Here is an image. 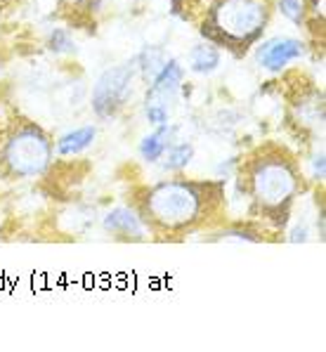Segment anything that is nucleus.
Here are the masks:
<instances>
[{"instance_id":"1","label":"nucleus","mask_w":326,"mask_h":352,"mask_svg":"<svg viewBox=\"0 0 326 352\" xmlns=\"http://www.w3.org/2000/svg\"><path fill=\"white\" fill-rule=\"evenodd\" d=\"M130 206L146 234L159 241H180L213 232L227 210L225 182L197 177H166L133 194Z\"/></svg>"},{"instance_id":"2","label":"nucleus","mask_w":326,"mask_h":352,"mask_svg":"<svg viewBox=\"0 0 326 352\" xmlns=\"http://www.w3.org/2000/svg\"><path fill=\"white\" fill-rule=\"evenodd\" d=\"M237 180L248 199V213L272 234L286 232L309 182L301 156L279 140H268L248 151L239 164Z\"/></svg>"},{"instance_id":"3","label":"nucleus","mask_w":326,"mask_h":352,"mask_svg":"<svg viewBox=\"0 0 326 352\" xmlns=\"http://www.w3.org/2000/svg\"><path fill=\"white\" fill-rule=\"evenodd\" d=\"M173 12L197 21L204 41L241 59L265 36L272 21V0H184Z\"/></svg>"},{"instance_id":"4","label":"nucleus","mask_w":326,"mask_h":352,"mask_svg":"<svg viewBox=\"0 0 326 352\" xmlns=\"http://www.w3.org/2000/svg\"><path fill=\"white\" fill-rule=\"evenodd\" d=\"M52 164L54 142L41 123L19 113L0 123V177L3 180H36L45 175Z\"/></svg>"},{"instance_id":"5","label":"nucleus","mask_w":326,"mask_h":352,"mask_svg":"<svg viewBox=\"0 0 326 352\" xmlns=\"http://www.w3.org/2000/svg\"><path fill=\"white\" fill-rule=\"evenodd\" d=\"M184 78H187L184 64L180 59L168 57V62L159 69V74L146 83L142 111L151 126H163V123L173 121V113L180 104Z\"/></svg>"},{"instance_id":"6","label":"nucleus","mask_w":326,"mask_h":352,"mask_svg":"<svg viewBox=\"0 0 326 352\" xmlns=\"http://www.w3.org/2000/svg\"><path fill=\"white\" fill-rule=\"evenodd\" d=\"M135 80H138V69L133 62L116 64L100 74V78L92 85L90 107L100 121L116 118L133 100Z\"/></svg>"},{"instance_id":"7","label":"nucleus","mask_w":326,"mask_h":352,"mask_svg":"<svg viewBox=\"0 0 326 352\" xmlns=\"http://www.w3.org/2000/svg\"><path fill=\"white\" fill-rule=\"evenodd\" d=\"M289 123L305 144H322L324 140V90L303 78L289 95Z\"/></svg>"},{"instance_id":"8","label":"nucleus","mask_w":326,"mask_h":352,"mask_svg":"<svg viewBox=\"0 0 326 352\" xmlns=\"http://www.w3.org/2000/svg\"><path fill=\"white\" fill-rule=\"evenodd\" d=\"M253 55L260 69L272 74H281L293 62L305 57V43L293 36H272L265 38V41L260 38L253 47Z\"/></svg>"},{"instance_id":"9","label":"nucleus","mask_w":326,"mask_h":352,"mask_svg":"<svg viewBox=\"0 0 326 352\" xmlns=\"http://www.w3.org/2000/svg\"><path fill=\"white\" fill-rule=\"evenodd\" d=\"M102 227L111 236L123 241H142L146 239V232L142 223H140L138 213L133 206H113L111 210H107V215L102 218Z\"/></svg>"},{"instance_id":"10","label":"nucleus","mask_w":326,"mask_h":352,"mask_svg":"<svg viewBox=\"0 0 326 352\" xmlns=\"http://www.w3.org/2000/svg\"><path fill=\"white\" fill-rule=\"evenodd\" d=\"M175 140V126L171 123H163V126H154L151 133H146L138 144V154L140 159L146 164H159L161 156L166 154V149L173 144Z\"/></svg>"},{"instance_id":"11","label":"nucleus","mask_w":326,"mask_h":352,"mask_svg":"<svg viewBox=\"0 0 326 352\" xmlns=\"http://www.w3.org/2000/svg\"><path fill=\"white\" fill-rule=\"evenodd\" d=\"M222 64V50L217 45L208 41H201L197 45L189 47L187 52V67L189 72L199 74V76H210L217 72Z\"/></svg>"},{"instance_id":"12","label":"nucleus","mask_w":326,"mask_h":352,"mask_svg":"<svg viewBox=\"0 0 326 352\" xmlns=\"http://www.w3.org/2000/svg\"><path fill=\"white\" fill-rule=\"evenodd\" d=\"M97 140V128L95 126H80L74 128L69 133H64L62 138L54 142V154L59 156H78L83 151H88Z\"/></svg>"},{"instance_id":"13","label":"nucleus","mask_w":326,"mask_h":352,"mask_svg":"<svg viewBox=\"0 0 326 352\" xmlns=\"http://www.w3.org/2000/svg\"><path fill=\"white\" fill-rule=\"evenodd\" d=\"M268 230L260 225L246 223V225H230V227H222V230L213 232L210 239L213 241H246V243H260V241H268Z\"/></svg>"},{"instance_id":"14","label":"nucleus","mask_w":326,"mask_h":352,"mask_svg":"<svg viewBox=\"0 0 326 352\" xmlns=\"http://www.w3.org/2000/svg\"><path fill=\"white\" fill-rule=\"evenodd\" d=\"M166 62H168V55L159 45H146L144 50L133 59L135 69H138V78H142L144 83H149Z\"/></svg>"},{"instance_id":"15","label":"nucleus","mask_w":326,"mask_h":352,"mask_svg":"<svg viewBox=\"0 0 326 352\" xmlns=\"http://www.w3.org/2000/svg\"><path fill=\"white\" fill-rule=\"evenodd\" d=\"M194 154H197V149H194L192 142H173L171 147L166 149V154L161 156V168L168 173H182L184 168H187L189 164H192Z\"/></svg>"},{"instance_id":"16","label":"nucleus","mask_w":326,"mask_h":352,"mask_svg":"<svg viewBox=\"0 0 326 352\" xmlns=\"http://www.w3.org/2000/svg\"><path fill=\"white\" fill-rule=\"evenodd\" d=\"M272 8L293 26L305 29V0H272Z\"/></svg>"},{"instance_id":"17","label":"nucleus","mask_w":326,"mask_h":352,"mask_svg":"<svg viewBox=\"0 0 326 352\" xmlns=\"http://www.w3.org/2000/svg\"><path fill=\"white\" fill-rule=\"evenodd\" d=\"M47 47H50L54 55H72V52H76V41L72 31L64 29V26L52 29L50 38H47Z\"/></svg>"},{"instance_id":"18","label":"nucleus","mask_w":326,"mask_h":352,"mask_svg":"<svg viewBox=\"0 0 326 352\" xmlns=\"http://www.w3.org/2000/svg\"><path fill=\"white\" fill-rule=\"evenodd\" d=\"M309 175L307 180H312L314 185L322 187L324 185V177H326V161H324V149L322 144H314L312 154H309Z\"/></svg>"},{"instance_id":"19","label":"nucleus","mask_w":326,"mask_h":352,"mask_svg":"<svg viewBox=\"0 0 326 352\" xmlns=\"http://www.w3.org/2000/svg\"><path fill=\"white\" fill-rule=\"evenodd\" d=\"M317 21L324 26V0H305V29Z\"/></svg>"}]
</instances>
